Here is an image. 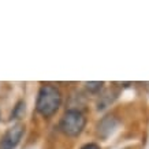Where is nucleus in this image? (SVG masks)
I'll use <instances>...</instances> for the list:
<instances>
[{
    "label": "nucleus",
    "instance_id": "f257e3e1",
    "mask_svg": "<svg viewBox=\"0 0 149 149\" xmlns=\"http://www.w3.org/2000/svg\"><path fill=\"white\" fill-rule=\"evenodd\" d=\"M62 104V93L56 86L42 85L37 96L36 108L44 118L52 116Z\"/></svg>",
    "mask_w": 149,
    "mask_h": 149
},
{
    "label": "nucleus",
    "instance_id": "f03ea898",
    "mask_svg": "<svg viewBox=\"0 0 149 149\" xmlns=\"http://www.w3.org/2000/svg\"><path fill=\"white\" fill-rule=\"evenodd\" d=\"M85 125L86 118L84 116V113L77 111V109H70L62 116L60 122H59V129L66 136L77 137L82 133Z\"/></svg>",
    "mask_w": 149,
    "mask_h": 149
},
{
    "label": "nucleus",
    "instance_id": "7ed1b4c3",
    "mask_svg": "<svg viewBox=\"0 0 149 149\" xmlns=\"http://www.w3.org/2000/svg\"><path fill=\"white\" fill-rule=\"evenodd\" d=\"M23 131H25V127L19 123L10 127L0 140V149H14L19 144V141L23 136Z\"/></svg>",
    "mask_w": 149,
    "mask_h": 149
},
{
    "label": "nucleus",
    "instance_id": "20e7f679",
    "mask_svg": "<svg viewBox=\"0 0 149 149\" xmlns=\"http://www.w3.org/2000/svg\"><path fill=\"white\" fill-rule=\"evenodd\" d=\"M86 86H88V89H89V91L96 92V91H100V89H101L103 82H88Z\"/></svg>",
    "mask_w": 149,
    "mask_h": 149
},
{
    "label": "nucleus",
    "instance_id": "39448f33",
    "mask_svg": "<svg viewBox=\"0 0 149 149\" xmlns=\"http://www.w3.org/2000/svg\"><path fill=\"white\" fill-rule=\"evenodd\" d=\"M81 149H100V146L97 144H86Z\"/></svg>",
    "mask_w": 149,
    "mask_h": 149
}]
</instances>
